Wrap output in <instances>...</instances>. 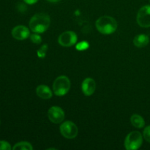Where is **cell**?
I'll list each match as a JSON object with an SVG mask.
<instances>
[{"label": "cell", "instance_id": "6da1fadb", "mask_svg": "<svg viewBox=\"0 0 150 150\" xmlns=\"http://www.w3.org/2000/svg\"><path fill=\"white\" fill-rule=\"evenodd\" d=\"M51 18L48 14L40 13L35 14L29 21V28L34 33H43L48 29Z\"/></svg>", "mask_w": 150, "mask_h": 150}, {"label": "cell", "instance_id": "ffe728a7", "mask_svg": "<svg viewBox=\"0 0 150 150\" xmlns=\"http://www.w3.org/2000/svg\"><path fill=\"white\" fill-rule=\"evenodd\" d=\"M18 10L21 12H23V9H26V6L23 4V3H18V7H17Z\"/></svg>", "mask_w": 150, "mask_h": 150}, {"label": "cell", "instance_id": "9c48e42d", "mask_svg": "<svg viewBox=\"0 0 150 150\" xmlns=\"http://www.w3.org/2000/svg\"><path fill=\"white\" fill-rule=\"evenodd\" d=\"M30 32L26 26L19 25L14 27L12 30V36L18 40H23L29 38Z\"/></svg>", "mask_w": 150, "mask_h": 150}, {"label": "cell", "instance_id": "9a60e30c", "mask_svg": "<svg viewBox=\"0 0 150 150\" xmlns=\"http://www.w3.org/2000/svg\"><path fill=\"white\" fill-rule=\"evenodd\" d=\"M48 47L47 44H44V45H42V46L40 47V48L38 51V52H37L39 58H45V55H46L47 54V51H48Z\"/></svg>", "mask_w": 150, "mask_h": 150}, {"label": "cell", "instance_id": "52a82bcc", "mask_svg": "<svg viewBox=\"0 0 150 150\" xmlns=\"http://www.w3.org/2000/svg\"><path fill=\"white\" fill-rule=\"evenodd\" d=\"M78 40L77 35L73 31H67L59 35L58 42L63 47H70L76 43Z\"/></svg>", "mask_w": 150, "mask_h": 150}, {"label": "cell", "instance_id": "8fae6325", "mask_svg": "<svg viewBox=\"0 0 150 150\" xmlns=\"http://www.w3.org/2000/svg\"><path fill=\"white\" fill-rule=\"evenodd\" d=\"M36 93L39 98L44 100H48L52 97V92L46 85H39L36 89Z\"/></svg>", "mask_w": 150, "mask_h": 150}, {"label": "cell", "instance_id": "7a4b0ae2", "mask_svg": "<svg viewBox=\"0 0 150 150\" xmlns=\"http://www.w3.org/2000/svg\"><path fill=\"white\" fill-rule=\"evenodd\" d=\"M97 29L103 35H111L117 29V22L114 18L108 16L100 17L95 23Z\"/></svg>", "mask_w": 150, "mask_h": 150}, {"label": "cell", "instance_id": "5b68a950", "mask_svg": "<svg viewBox=\"0 0 150 150\" xmlns=\"http://www.w3.org/2000/svg\"><path fill=\"white\" fill-rule=\"evenodd\" d=\"M61 134L67 139H73L78 135V127L75 123L71 121H66L60 126Z\"/></svg>", "mask_w": 150, "mask_h": 150}, {"label": "cell", "instance_id": "8992f818", "mask_svg": "<svg viewBox=\"0 0 150 150\" xmlns=\"http://www.w3.org/2000/svg\"><path fill=\"white\" fill-rule=\"evenodd\" d=\"M137 23L142 27H150V5L144 6L139 10Z\"/></svg>", "mask_w": 150, "mask_h": 150}, {"label": "cell", "instance_id": "ac0fdd59", "mask_svg": "<svg viewBox=\"0 0 150 150\" xmlns=\"http://www.w3.org/2000/svg\"><path fill=\"white\" fill-rule=\"evenodd\" d=\"M143 136L144 139L146 142L150 143V125L145 127V129L144 130Z\"/></svg>", "mask_w": 150, "mask_h": 150}, {"label": "cell", "instance_id": "4fadbf2b", "mask_svg": "<svg viewBox=\"0 0 150 150\" xmlns=\"http://www.w3.org/2000/svg\"><path fill=\"white\" fill-rule=\"evenodd\" d=\"M130 122H131V124L137 128H142L145 125L144 120L142 116L139 114H133L130 118Z\"/></svg>", "mask_w": 150, "mask_h": 150}, {"label": "cell", "instance_id": "5bb4252c", "mask_svg": "<svg viewBox=\"0 0 150 150\" xmlns=\"http://www.w3.org/2000/svg\"><path fill=\"white\" fill-rule=\"evenodd\" d=\"M13 150H32L33 147H32V144L29 142H21L17 143L15 144V146L13 147Z\"/></svg>", "mask_w": 150, "mask_h": 150}, {"label": "cell", "instance_id": "ba28073f", "mask_svg": "<svg viewBox=\"0 0 150 150\" xmlns=\"http://www.w3.org/2000/svg\"><path fill=\"white\" fill-rule=\"evenodd\" d=\"M48 117L51 122L54 124H59L64 120V112L60 107L52 106L48 110Z\"/></svg>", "mask_w": 150, "mask_h": 150}, {"label": "cell", "instance_id": "603a6c76", "mask_svg": "<svg viewBox=\"0 0 150 150\" xmlns=\"http://www.w3.org/2000/svg\"><path fill=\"white\" fill-rule=\"evenodd\" d=\"M149 1H150V0H149Z\"/></svg>", "mask_w": 150, "mask_h": 150}, {"label": "cell", "instance_id": "2e32d148", "mask_svg": "<svg viewBox=\"0 0 150 150\" xmlns=\"http://www.w3.org/2000/svg\"><path fill=\"white\" fill-rule=\"evenodd\" d=\"M30 40L33 43L37 44V45H39L42 42V38H41L40 35H38V33H34L31 35Z\"/></svg>", "mask_w": 150, "mask_h": 150}, {"label": "cell", "instance_id": "7c38bea8", "mask_svg": "<svg viewBox=\"0 0 150 150\" xmlns=\"http://www.w3.org/2000/svg\"><path fill=\"white\" fill-rule=\"evenodd\" d=\"M149 42V37L146 35H136L133 39V44L138 48H143L146 46Z\"/></svg>", "mask_w": 150, "mask_h": 150}, {"label": "cell", "instance_id": "7402d4cb", "mask_svg": "<svg viewBox=\"0 0 150 150\" xmlns=\"http://www.w3.org/2000/svg\"><path fill=\"white\" fill-rule=\"evenodd\" d=\"M46 1H49V2H57V1H59V0H46Z\"/></svg>", "mask_w": 150, "mask_h": 150}, {"label": "cell", "instance_id": "44dd1931", "mask_svg": "<svg viewBox=\"0 0 150 150\" xmlns=\"http://www.w3.org/2000/svg\"><path fill=\"white\" fill-rule=\"evenodd\" d=\"M38 0H23V1L28 4H34L38 2Z\"/></svg>", "mask_w": 150, "mask_h": 150}, {"label": "cell", "instance_id": "30bf717a", "mask_svg": "<svg viewBox=\"0 0 150 150\" xmlns=\"http://www.w3.org/2000/svg\"><path fill=\"white\" fill-rule=\"evenodd\" d=\"M96 89V83L95 80L91 78H86L83 81L81 84L82 92L86 96H90L95 92Z\"/></svg>", "mask_w": 150, "mask_h": 150}, {"label": "cell", "instance_id": "d6986e66", "mask_svg": "<svg viewBox=\"0 0 150 150\" xmlns=\"http://www.w3.org/2000/svg\"><path fill=\"white\" fill-rule=\"evenodd\" d=\"M11 146L8 142L5 141H0V150H10Z\"/></svg>", "mask_w": 150, "mask_h": 150}, {"label": "cell", "instance_id": "3957f363", "mask_svg": "<svg viewBox=\"0 0 150 150\" xmlns=\"http://www.w3.org/2000/svg\"><path fill=\"white\" fill-rule=\"evenodd\" d=\"M70 81L67 76H60L53 83V91L57 96H64L70 89Z\"/></svg>", "mask_w": 150, "mask_h": 150}, {"label": "cell", "instance_id": "e0dca14e", "mask_svg": "<svg viewBox=\"0 0 150 150\" xmlns=\"http://www.w3.org/2000/svg\"><path fill=\"white\" fill-rule=\"evenodd\" d=\"M89 46V42H86V41H82L76 45V48L78 51H84V50L87 49Z\"/></svg>", "mask_w": 150, "mask_h": 150}, {"label": "cell", "instance_id": "277c9868", "mask_svg": "<svg viewBox=\"0 0 150 150\" xmlns=\"http://www.w3.org/2000/svg\"><path fill=\"white\" fill-rule=\"evenodd\" d=\"M143 143V136L139 131L129 133L125 140V146L127 150H136L141 147Z\"/></svg>", "mask_w": 150, "mask_h": 150}]
</instances>
